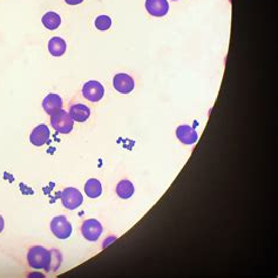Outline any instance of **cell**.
<instances>
[{
  "label": "cell",
  "mask_w": 278,
  "mask_h": 278,
  "mask_svg": "<svg viewBox=\"0 0 278 278\" xmlns=\"http://www.w3.org/2000/svg\"><path fill=\"white\" fill-rule=\"evenodd\" d=\"M85 193L90 199H97L102 194V186L97 178H89L85 184Z\"/></svg>",
  "instance_id": "9a60e30c"
},
{
  "label": "cell",
  "mask_w": 278,
  "mask_h": 278,
  "mask_svg": "<svg viewBox=\"0 0 278 278\" xmlns=\"http://www.w3.org/2000/svg\"><path fill=\"white\" fill-rule=\"evenodd\" d=\"M95 27H97L99 31H107L112 26V19L108 16H99L95 19Z\"/></svg>",
  "instance_id": "e0dca14e"
},
{
  "label": "cell",
  "mask_w": 278,
  "mask_h": 278,
  "mask_svg": "<svg viewBox=\"0 0 278 278\" xmlns=\"http://www.w3.org/2000/svg\"><path fill=\"white\" fill-rule=\"evenodd\" d=\"M176 136L178 141H181L183 144H194L199 140V134L192 126L182 125L176 129Z\"/></svg>",
  "instance_id": "9c48e42d"
},
{
  "label": "cell",
  "mask_w": 278,
  "mask_h": 278,
  "mask_svg": "<svg viewBox=\"0 0 278 278\" xmlns=\"http://www.w3.org/2000/svg\"><path fill=\"white\" fill-rule=\"evenodd\" d=\"M146 9L153 17H165L169 11L167 0H146Z\"/></svg>",
  "instance_id": "30bf717a"
},
{
  "label": "cell",
  "mask_w": 278,
  "mask_h": 278,
  "mask_svg": "<svg viewBox=\"0 0 278 278\" xmlns=\"http://www.w3.org/2000/svg\"><path fill=\"white\" fill-rule=\"evenodd\" d=\"M43 25L49 31H54V29L59 28V26L61 25V17L55 12H47L41 19Z\"/></svg>",
  "instance_id": "2e32d148"
},
{
  "label": "cell",
  "mask_w": 278,
  "mask_h": 278,
  "mask_svg": "<svg viewBox=\"0 0 278 278\" xmlns=\"http://www.w3.org/2000/svg\"><path fill=\"white\" fill-rule=\"evenodd\" d=\"M113 86L117 92L121 94H128L132 93L134 89V80L131 75L126 73H119L116 74L113 79Z\"/></svg>",
  "instance_id": "52a82bcc"
},
{
  "label": "cell",
  "mask_w": 278,
  "mask_h": 278,
  "mask_svg": "<svg viewBox=\"0 0 278 278\" xmlns=\"http://www.w3.org/2000/svg\"><path fill=\"white\" fill-rule=\"evenodd\" d=\"M51 230L56 238L67 239L72 234V224L66 216H56L51 222Z\"/></svg>",
  "instance_id": "277c9868"
},
{
  "label": "cell",
  "mask_w": 278,
  "mask_h": 278,
  "mask_svg": "<svg viewBox=\"0 0 278 278\" xmlns=\"http://www.w3.org/2000/svg\"><path fill=\"white\" fill-rule=\"evenodd\" d=\"M104 94H105V88L99 81L90 80V81L86 82L82 87L83 98L92 102L100 101L101 99L104 98Z\"/></svg>",
  "instance_id": "8992f818"
},
{
  "label": "cell",
  "mask_w": 278,
  "mask_h": 278,
  "mask_svg": "<svg viewBox=\"0 0 278 278\" xmlns=\"http://www.w3.org/2000/svg\"><path fill=\"white\" fill-rule=\"evenodd\" d=\"M49 135H51V132H49L47 126L46 125H39L32 131L29 141H31V143L33 144V146L41 147L48 142Z\"/></svg>",
  "instance_id": "ba28073f"
},
{
  "label": "cell",
  "mask_w": 278,
  "mask_h": 278,
  "mask_svg": "<svg viewBox=\"0 0 278 278\" xmlns=\"http://www.w3.org/2000/svg\"><path fill=\"white\" fill-rule=\"evenodd\" d=\"M4 230V219L3 216H0V232Z\"/></svg>",
  "instance_id": "d6986e66"
},
{
  "label": "cell",
  "mask_w": 278,
  "mask_h": 278,
  "mask_svg": "<svg viewBox=\"0 0 278 278\" xmlns=\"http://www.w3.org/2000/svg\"><path fill=\"white\" fill-rule=\"evenodd\" d=\"M174 2H176V0H174Z\"/></svg>",
  "instance_id": "ffe728a7"
},
{
  "label": "cell",
  "mask_w": 278,
  "mask_h": 278,
  "mask_svg": "<svg viewBox=\"0 0 278 278\" xmlns=\"http://www.w3.org/2000/svg\"><path fill=\"white\" fill-rule=\"evenodd\" d=\"M81 232H82V236L87 239V241L95 242L98 241L99 237H100L102 234V226L98 220H94V219L86 220L85 222L82 223Z\"/></svg>",
  "instance_id": "5b68a950"
},
{
  "label": "cell",
  "mask_w": 278,
  "mask_h": 278,
  "mask_svg": "<svg viewBox=\"0 0 278 278\" xmlns=\"http://www.w3.org/2000/svg\"><path fill=\"white\" fill-rule=\"evenodd\" d=\"M66 41L60 37H53L51 40L48 41V52L51 53L53 56L59 58L63 56L66 52Z\"/></svg>",
  "instance_id": "4fadbf2b"
},
{
  "label": "cell",
  "mask_w": 278,
  "mask_h": 278,
  "mask_svg": "<svg viewBox=\"0 0 278 278\" xmlns=\"http://www.w3.org/2000/svg\"><path fill=\"white\" fill-rule=\"evenodd\" d=\"M134 192H135L134 184H133L132 182L128 181V180H122L121 182H119V184H117V187H116L117 196L122 200L131 199V197L133 196V194H134Z\"/></svg>",
  "instance_id": "5bb4252c"
},
{
  "label": "cell",
  "mask_w": 278,
  "mask_h": 278,
  "mask_svg": "<svg viewBox=\"0 0 278 278\" xmlns=\"http://www.w3.org/2000/svg\"><path fill=\"white\" fill-rule=\"evenodd\" d=\"M82 2L83 0H65V3L68 4V5H79Z\"/></svg>",
  "instance_id": "ac0fdd59"
},
{
  "label": "cell",
  "mask_w": 278,
  "mask_h": 278,
  "mask_svg": "<svg viewBox=\"0 0 278 278\" xmlns=\"http://www.w3.org/2000/svg\"><path fill=\"white\" fill-rule=\"evenodd\" d=\"M63 99L59 94L51 93L48 94L43 101V108L48 115H53V114L59 112L63 108Z\"/></svg>",
  "instance_id": "8fae6325"
},
{
  "label": "cell",
  "mask_w": 278,
  "mask_h": 278,
  "mask_svg": "<svg viewBox=\"0 0 278 278\" xmlns=\"http://www.w3.org/2000/svg\"><path fill=\"white\" fill-rule=\"evenodd\" d=\"M52 260V251L45 249L44 246H32L28 250L27 261L31 268L37 270H46L48 271Z\"/></svg>",
  "instance_id": "6da1fadb"
},
{
  "label": "cell",
  "mask_w": 278,
  "mask_h": 278,
  "mask_svg": "<svg viewBox=\"0 0 278 278\" xmlns=\"http://www.w3.org/2000/svg\"><path fill=\"white\" fill-rule=\"evenodd\" d=\"M51 125L56 132L61 133V134H68L73 129L74 122L70 115V113L60 109L59 112L51 115Z\"/></svg>",
  "instance_id": "7a4b0ae2"
},
{
  "label": "cell",
  "mask_w": 278,
  "mask_h": 278,
  "mask_svg": "<svg viewBox=\"0 0 278 278\" xmlns=\"http://www.w3.org/2000/svg\"><path fill=\"white\" fill-rule=\"evenodd\" d=\"M68 113L75 122H85L90 116V109L82 104L73 105Z\"/></svg>",
  "instance_id": "7c38bea8"
},
{
  "label": "cell",
  "mask_w": 278,
  "mask_h": 278,
  "mask_svg": "<svg viewBox=\"0 0 278 278\" xmlns=\"http://www.w3.org/2000/svg\"><path fill=\"white\" fill-rule=\"evenodd\" d=\"M60 199H61L63 205L68 210H75L82 204L83 196L79 189L74 187H68L65 188L61 194H60Z\"/></svg>",
  "instance_id": "3957f363"
}]
</instances>
